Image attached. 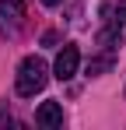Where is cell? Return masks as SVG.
<instances>
[{
	"mask_svg": "<svg viewBox=\"0 0 126 130\" xmlns=\"http://www.w3.org/2000/svg\"><path fill=\"white\" fill-rule=\"evenodd\" d=\"M46 81H49L46 60H42V56H25L21 67H18V81H14L18 95H21V99H35L42 88H46Z\"/></svg>",
	"mask_w": 126,
	"mask_h": 130,
	"instance_id": "cell-1",
	"label": "cell"
},
{
	"mask_svg": "<svg viewBox=\"0 0 126 130\" xmlns=\"http://www.w3.org/2000/svg\"><path fill=\"white\" fill-rule=\"evenodd\" d=\"M21 25H25V0H0V32L18 35Z\"/></svg>",
	"mask_w": 126,
	"mask_h": 130,
	"instance_id": "cell-2",
	"label": "cell"
},
{
	"mask_svg": "<svg viewBox=\"0 0 126 130\" xmlns=\"http://www.w3.org/2000/svg\"><path fill=\"white\" fill-rule=\"evenodd\" d=\"M77 67H81V49H77L74 42H67V46L60 49V53H56V63H53V74H56L60 81H70V77L77 74Z\"/></svg>",
	"mask_w": 126,
	"mask_h": 130,
	"instance_id": "cell-3",
	"label": "cell"
},
{
	"mask_svg": "<svg viewBox=\"0 0 126 130\" xmlns=\"http://www.w3.org/2000/svg\"><path fill=\"white\" fill-rule=\"evenodd\" d=\"M35 123H39V127H46V130L63 127V106L56 102V99L42 102V106H39V112H35Z\"/></svg>",
	"mask_w": 126,
	"mask_h": 130,
	"instance_id": "cell-4",
	"label": "cell"
},
{
	"mask_svg": "<svg viewBox=\"0 0 126 130\" xmlns=\"http://www.w3.org/2000/svg\"><path fill=\"white\" fill-rule=\"evenodd\" d=\"M102 18L112 28H123L126 25V0H105L102 4Z\"/></svg>",
	"mask_w": 126,
	"mask_h": 130,
	"instance_id": "cell-5",
	"label": "cell"
},
{
	"mask_svg": "<svg viewBox=\"0 0 126 130\" xmlns=\"http://www.w3.org/2000/svg\"><path fill=\"white\" fill-rule=\"evenodd\" d=\"M112 63H116V49H105L102 56H95V60L88 63V77H98V74H105Z\"/></svg>",
	"mask_w": 126,
	"mask_h": 130,
	"instance_id": "cell-6",
	"label": "cell"
},
{
	"mask_svg": "<svg viewBox=\"0 0 126 130\" xmlns=\"http://www.w3.org/2000/svg\"><path fill=\"white\" fill-rule=\"evenodd\" d=\"M0 123H11V116H7V109H0Z\"/></svg>",
	"mask_w": 126,
	"mask_h": 130,
	"instance_id": "cell-7",
	"label": "cell"
},
{
	"mask_svg": "<svg viewBox=\"0 0 126 130\" xmlns=\"http://www.w3.org/2000/svg\"><path fill=\"white\" fill-rule=\"evenodd\" d=\"M42 4H46V7H60L63 0H42Z\"/></svg>",
	"mask_w": 126,
	"mask_h": 130,
	"instance_id": "cell-8",
	"label": "cell"
}]
</instances>
